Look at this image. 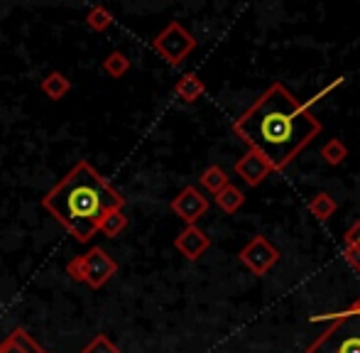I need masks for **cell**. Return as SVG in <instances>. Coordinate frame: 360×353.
Instances as JSON below:
<instances>
[{
	"mask_svg": "<svg viewBox=\"0 0 360 353\" xmlns=\"http://www.w3.org/2000/svg\"><path fill=\"white\" fill-rule=\"evenodd\" d=\"M275 169L267 162V158H262L257 150H248L240 160L236 162V174L245 181L248 186H260Z\"/></svg>",
	"mask_w": 360,
	"mask_h": 353,
	"instance_id": "obj_8",
	"label": "cell"
},
{
	"mask_svg": "<svg viewBox=\"0 0 360 353\" xmlns=\"http://www.w3.org/2000/svg\"><path fill=\"white\" fill-rule=\"evenodd\" d=\"M103 72L113 79H120L130 72V59L125 57L123 52H110L108 57L103 59Z\"/></svg>",
	"mask_w": 360,
	"mask_h": 353,
	"instance_id": "obj_18",
	"label": "cell"
},
{
	"mask_svg": "<svg viewBox=\"0 0 360 353\" xmlns=\"http://www.w3.org/2000/svg\"><path fill=\"white\" fill-rule=\"evenodd\" d=\"M199 181H201V186H204L206 191H211V194H218V191L223 189V186H228L231 184V179H228V174L223 172L218 165H209V167L201 172V176H199Z\"/></svg>",
	"mask_w": 360,
	"mask_h": 353,
	"instance_id": "obj_16",
	"label": "cell"
},
{
	"mask_svg": "<svg viewBox=\"0 0 360 353\" xmlns=\"http://www.w3.org/2000/svg\"><path fill=\"white\" fill-rule=\"evenodd\" d=\"M336 211H338V201L333 199L328 191H319V194H314L311 201H309V214L316 216L319 221H328Z\"/></svg>",
	"mask_w": 360,
	"mask_h": 353,
	"instance_id": "obj_14",
	"label": "cell"
},
{
	"mask_svg": "<svg viewBox=\"0 0 360 353\" xmlns=\"http://www.w3.org/2000/svg\"><path fill=\"white\" fill-rule=\"evenodd\" d=\"M169 209L174 211L186 226H196L199 219H204L206 211H209V199H206L196 186H184V189L172 199Z\"/></svg>",
	"mask_w": 360,
	"mask_h": 353,
	"instance_id": "obj_7",
	"label": "cell"
},
{
	"mask_svg": "<svg viewBox=\"0 0 360 353\" xmlns=\"http://www.w3.org/2000/svg\"><path fill=\"white\" fill-rule=\"evenodd\" d=\"M233 133L267 158L275 172H282L319 138L321 123L285 84L275 82L245 113L238 115Z\"/></svg>",
	"mask_w": 360,
	"mask_h": 353,
	"instance_id": "obj_1",
	"label": "cell"
},
{
	"mask_svg": "<svg viewBox=\"0 0 360 353\" xmlns=\"http://www.w3.org/2000/svg\"><path fill=\"white\" fill-rule=\"evenodd\" d=\"M86 25H89L94 32H105V30L113 25V15H110V10H105L103 5H96V8H91L89 15H86Z\"/></svg>",
	"mask_w": 360,
	"mask_h": 353,
	"instance_id": "obj_19",
	"label": "cell"
},
{
	"mask_svg": "<svg viewBox=\"0 0 360 353\" xmlns=\"http://www.w3.org/2000/svg\"><path fill=\"white\" fill-rule=\"evenodd\" d=\"M125 229H128V216L123 214V209H110L108 214L101 219V226H98V231L105 238H115V236H120Z\"/></svg>",
	"mask_w": 360,
	"mask_h": 353,
	"instance_id": "obj_15",
	"label": "cell"
},
{
	"mask_svg": "<svg viewBox=\"0 0 360 353\" xmlns=\"http://www.w3.org/2000/svg\"><path fill=\"white\" fill-rule=\"evenodd\" d=\"M42 206L74 240L91 243L98 233L101 219L110 209H123L125 196L96 172L94 165L81 160L42 196Z\"/></svg>",
	"mask_w": 360,
	"mask_h": 353,
	"instance_id": "obj_2",
	"label": "cell"
},
{
	"mask_svg": "<svg viewBox=\"0 0 360 353\" xmlns=\"http://www.w3.org/2000/svg\"><path fill=\"white\" fill-rule=\"evenodd\" d=\"M304 353H360V314L343 312L307 346Z\"/></svg>",
	"mask_w": 360,
	"mask_h": 353,
	"instance_id": "obj_3",
	"label": "cell"
},
{
	"mask_svg": "<svg viewBox=\"0 0 360 353\" xmlns=\"http://www.w3.org/2000/svg\"><path fill=\"white\" fill-rule=\"evenodd\" d=\"M343 243L356 245V248H360V219L351 226V229L346 231V236H343Z\"/></svg>",
	"mask_w": 360,
	"mask_h": 353,
	"instance_id": "obj_22",
	"label": "cell"
},
{
	"mask_svg": "<svg viewBox=\"0 0 360 353\" xmlns=\"http://www.w3.org/2000/svg\"><path fill=\"white\" fill-rule=\"evenodd\" d=\"M118 272V263L103 248H91L86 255H76L67 263V275L74 282H86L94 290H101Z\"/></svg>",
	"mask_w": 360,
	"mask_h": 353,
	"instance_id": "obj_4",
	"label": "cell"
},
{
	"mask_svg": "<svg viewBox=\"0 0 360 353\" xmlns=\"http://www.w3.org/2000/svg\"><path fill=\"white\" fill-rule=\"evenodd\" d=\"M238 260L252 272V275L262 277L280 263V250L265 238V236H252L238 253Z\"/></svg>",
	"mask_w": 360,
	"mask_h": 353,
	"instance_id": "obj_6",
	"label": "cell"
},
{
	"mask_svg": "<svg viewBox=\"0 0 360 353\" xmlns=\"http://www.w3.org/2000/svg\"><path fill=\"white\" fill-rule=\"evenodd\" d=\"M174 94L179 96L184 103H196V101H199L201 96L206 94V84L201 82L196 74H184V77L176 82Z\"/></svg>",
	"mask_w": 360,
	"mask_h": 353,
	"instance_id": "obj_11",
	"label": "cell"
},
{
	"mask_svg": "<svg viewBox=\"0 0 360 353\" xmlns=\"http://www.w3.org/2000/svg\"><path fill=\"white\" fill-rule=\"evenodd\" d=\"M0 353H49V351H44L42 346L30 336V331L13 329L8 334V339L0 344Z\"/></svg>",
	"mask_w": 360,
	"mask_h": 353,
	"instance_id": "obj_10",
	"label": "cell"
},
{
	"mask_svg": "<svg viewBox=\"0 0 360 353\" xmlns=\"http://www.w3.org/2000/svg\"><path fill=\"white\" fill-rule=\"evenodd\" d=\"M321 158H323V162L331 165V167H338V165H343V162H346V158H348L346 143H343V140H338V138H331L321 148Z\"/></svg>",
	"mask_w": 360,
	"mask_h": 353,
	"instance_id": "obj_17",
	"label": "cell"
},
{
	"mask_svg": "<svg viewBox=\"0 0 360 353\" xmlns=\"http://www.w3.org/2000/svg\"><path fill=\"white\" fill-rule=\"evenodd\" d=\"M39 89H42V94L47 96L49 101H62L64 96L72 91V82H69L62 72H49L47 77L42 79Z\"/></svg>",
	"mask_w": 360,
	"mask_h": 353,
	"instance_id": "obj_12",
	"label": "cell"
},
{
	"mask_svg": "<svg viewBox=\"0 0 360 353\" xmlns=\"http://www.w3.org/2000/svg\"><path fill=\"white\" fill-rule=\"evenodd\" d=\"M174 248L179 250L186 260L194 263V260H199L201 255L211 248V238L199 229V226H186V229L174 238Z\"/></svg>",
	"mask_w": 360,
	"mask_h": 353,
	"instance_id": "obj_9",
	"label": "cell"
},
{
	"mask_svg": "<svg viewBox=\"0 0 360 353\" xmlns=\"http://www.w3.org/2000/svg\"><path fill=\"white\" fill-rule=\"evenodd\" d=\"M81 353H120V349L105 334H96L94 339L84 346V351Z\"/></svg>",
	"mask_w": 360,
	"mask_h": 353,
	"instance_id": "obj_20",
	"label": "cell"
},
{
	"mask_svg": "<svg viewBox=\"0 0 360 353\" xmlns=\"http://www.w3.org/2000/svg\"><path fill=\"white\" fill-rule=\"evenodd\" d=\"M155 52L165 59L169 67H179L186 57L196 49V37L181 23H169L155 39H152Z\"/></svg>",
	"mask_w": 360,
	"mask_h": 353,
	"instance_id": "obj_5",
	"label": "cell"
},
{
	"mask_svg": "<svg viewBox=\"0 0 360 353\" xmlns=\"http://www.w3.org/2000/svg\"><path fill=\"white\" fill-rule=\"evenodd\" d=\"M343 258H346V263L351 265L353 270L360 272V248H356V245L343 243Z\"/></svg>",
	"mask_w": 360,
	"mask_h": 353,
	"instance_id": "obj_21",
	"label": "cell"
},
{
	"mask_svg": "<svg viewBox=\"0 0 360 353\" xmlns=\"http://www.w3.org/2000/svg\"><path fill=\"white\" fill-rule=\"evenodd\" d=\"M348 312H353V314H360V297H358L356 302H353L351 307H348Z\"/></svg>",
	"mask_w": 360,
	"mask_h": 353,
	"instance_id": "obj_23",
	"label": "cell"
},
{
	"mask_svg": "<svg viewBox=\"0 0 360 353\" xmlns=\"http://www.w3.org/2000/svg\"><path fill=\"white\" fill-rule=\"evenodd\" d=\"M216 204H218V209L226 211V214H236V211H240L243 204H245V194H243V189H238L236 184H228L216 194Z\"/></svg>",
	"mask_w": 360,
	"mask_h": 353,
	"instance_id": "obj_13",
	"label": "cell"
}]
</instances>
